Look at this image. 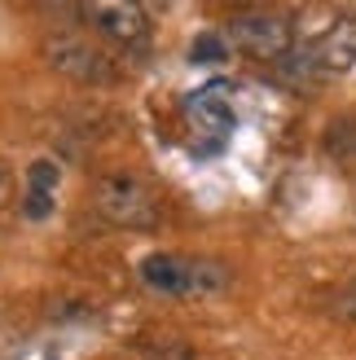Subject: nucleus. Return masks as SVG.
<instances>
[{
  "label": "nucleus",
  "instance_id": "nucleus-1",
  "mask_svg": "<svg viewBox=\"0 0 356 360\" xmlns=\"http://www.w3.org/2000/svg\"><path fill=\"white\" fill-rule=\"evenodd\" d=\"M141 281L158 295H224L234 285V273L220 259L203 255H146L141 259Z\"/></svg>",
  "mask_w": 356,
  "mask_h": 360
},
{
  "label": "nucleus",
  "instance_id": "nucleus-2",
  "mask_svg": "<svg viewBox=\"0 0 356 360\" xmlns=\"http://www.w3.org/2000/svg\"><path fill=\"white\" fill-rule=\"evenodd\" d=\"M97 211L106 215L110 224H119V229H154L158 224V198H154V189L146 185V180H136V176H123V172H115V176H101L97 180Z\"/></svg>",
  "mask_w": 356,
  "mask_h": 360
},
{
  "label": "nucleus",
  "instance_id": "nucleus-3",
  "mask_svg": "<svg viewBox=\"0 0 356 360\" xmlns=\"http://www.w3.org/2000/svg\"><path fill=\"white\" fill-rule=\"evenodd\" d=\"M291 40L295 31L281 13H238L224 27V44L260 62H281L291 53Z\"/></svg>",
  "mask_w": 356,
  "mask_h": 360
},
{
  "label": "nucleus",
  "instance_id": "nucleus-4",
  "mask_svg": "<svg viewBox=\"0 0 356 360\" xmlns=\"http://www.w3.org/2000/svg\"><path fill=\"white\" fill-rule=\"evenodd\" d=\"M44 58H49L53 70H62V75L80 79V84H110L115 79L110 58H106L101 49L84 44L80 35H53V40L44 44Z\"/></svg>",
  "mask_w": 356,
  "mask_h": 360
},
{
  "label": "nucleus",
  "instance_id": "nucleus-5",
  "mask_svg": "<svg viewBox=\"0 0 356 360\" xmlns=\"http://www.w3.org/2000/svg\"><path fill=\"white\" fill-rule=\"evenodd\" d=\"M80 13L106 35V40H115V44H141L146 31H150L146 9L132 5V0H93V5H84Z\"/></svg>",
  "mask_w": 356,
  "mask_h": 360
},
{
  "label": "nucleus",
  "instance_id": "nucleus-6",
  "mask_svg": "<svg viewBox=\"0 0 356 360\" xmlns=\"http://www.w3.org/2000/svg\"><path fill=\"white\" fill-rule=\"evenodd\" d=\"M229 88L224 79H211L203 88H193V93L185 97V115L193 119V128H203L211 136H229L238 128V115H234V105H229Z\"/></svg>",
  "mask_w": 356,
  "mask_h": 360
},
{
  "label": "nucleus",
  "instance_id": "nucleus-7",
  "mask_svg": "<svg viewBox=\"0 0 356 360\" xmlns=\"http://www.w3.org/2000/svg\"><path fill=\"white\" fill-rule=\"evenodd\" d=\"M317 75H343L356 66V18H339L334 27H326L317 40L308 44Z\"/></svg>",
  "mask_w": 356,
  "mask_h": 360
},
{
  "label": "nucleus",
  "instance_id": "nucleus-8",
  "mask_svg": "<svg viewBox=\"0 0 356 360\" xmlns=\"http://www.w3.org/2000/svg\"><path fill=\"white\" fill-rule=\"evenodd\" d=\"M326 150H330L334 163L356 167V123H352V119L330 123V132H326Z\"/></svg>",
  "mask_w": 356,
  "mask_h": 360
},
{
  "label": "nucleus",
  "instance_id": "nucleus-9",
  "mask_svg": "<svg viewBox=\"0 0 356 360\" xmlns=\"http://www.w3.org/2000/svg\"><path fill=\"white\" fill-rule=\"evenodd\" d=\"M58 180H62V172H58V163H53V158H35V163L27 167V189L58 193Z\"/></svg>",
  "mask_w": 356,
  "mask_h": 360
},
{
  "label": "nucleus",
  "instance_id": "nucleus-10",
  "mask_svg": "<svg viewBox=\"0 0 356 360\" xmlns=\"http://www.w3.org/2000/svg\"><path fill=\"white\" fill-rule=\"evenodd\" d=\"M220 58H229V44L216 31H203L198 40L189 44V62H220Z\"/></svg>",
  "mask_w": 356,
  "mask_h": 360
},
{
  "label": "nucleus",
  "instance_id": "nucleus-11",
  "mask_svg": "<svg viewBox=\"0 0 356 360\" xmlns=\"http://www.w3.org/2000/svg\"><path fill=\"white\" fill-rule=\"evenodd\" d=\"M146 360H193V352L181 343V338H158V343L146 347Z\"/></svg>",
  "mask_w": 356,
  "mask_h": 360
},
{
  "label": "nucleus",
  "instance_id": "nucleus-12",
  "mask_svg": "<svg viewBox=\"0 0 356 360\" xmlns=\"http://www.w3.org/2000/svg\"><path fill=\"white\" fill-rule=\"evenodd\" d=\"M23 211L31 215V220H44V215L53 211V193H40V189H27V193H23Z\"/></svg>",
  "mask_w": 356,
  "mask_h": 360
},
{
  "label": "nucleus",
  "instance_id": "nucleus-13",
  "mask_svg": "<svg viewBox=\"0 0 356 360\" xmlns=\"http://www.w3.org/2000/svg\"><path fill=\"white\" fill-rule=\"evenodd\" d=\"M330 316L334 321H356V285H348L343 295L330 299Z\"/></svg>",
  "mask_w": 356,
  "mask_h": 360
},
{
  "label": "nucleus",
  "instance_id": "nucleus-14",
  "mask_svg": "<svg viewBox=\"0 0 356 360\" xmlns=\"http://www.w3.org/2000/svg\"><path fill=\"white\" fill-rule=\"evenodd\" d=\"M9 198H13V172H9L5 163H0V207H5Z\"/></svg>",
  "mask_w": 356,
  "mask_h": 360
}]
</instances>
